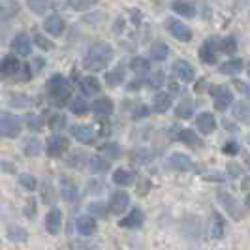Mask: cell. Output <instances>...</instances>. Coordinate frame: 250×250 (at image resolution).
Listing matches in <instances>:
<instances>
[{
    "label": "cell",
    "instance_id": "6da1fadb",
    "mask_svg": "<svg viewBox=\"0 0 250 250\" xmlns=\"http://www.w3.org/2000/svg\"><path fill=\"white\" fill-rule=\"evenodd\" d=\"M113 47L105 42H98L94 43L90 49L87 51L85 55V61H83V66L88 72H104L107 68V64L113 61Z\"/></svg>",
    "mask_w": 250,
    "mask_h": 250
},
{
    "label": "cell",
    "instance_id": "7a4b0ae2",
    "mask_svg": "<svg viewBox=\"0 0 250 250\" xmlns=\"http://www.w3.org/2000/svg\"><path fill=\"white\" fill-rule=\"evenodd\" d=\"M47 92H49V98L53 100V104L57 107H64L68 100H70V87H68V81L64 79L61 74L53 75L49 81H47Z\"/></svg>",
    "mask_w": 250,
    "mask_h": 250
},
{
    "label": "cell",
    "instance_id": "3957f363",
    "mask_svg": "<svg viewBox=\"0 0 250 250\" xmlns=\"http://www.w3.org/2000/svg\"><path fill=\"white\" fill-rule=\"evenodd\" d=\"M21 134L19 119L8 111H0V136L4 138H17Z\"/></svg>",
    "mask_w": 250,
    "mask_h": 250
},
{
    "label": "cell",
    "instance_id": "277c9868",
    "mask_svg": "<svg viewBox=\"0 0 250 250\" xmlns=\"http://www.w3.org/2000/svg\"><path fill=\"white\" fill-rule=\"evenodd\" d=\"M211 94H213L214 98V107L218 111H226L231 105V102H233L231 90L228 87H224V85H213L211 87Z\"/></svg>",
    "mask_w": 250,
    "mask_h": 250
},
{
    "label": "cell",
    "instance_id": "5b68a950",
    "mask_svg": "<svg viewBox=\"0 0 250 250\" xmlns=\"http://www.w3.org/2000/svg\"><path fill=\"white\" fill-rule=\"evenodd\" d=\"M166 167L175 169V171H190V169H194V162L190 156L183 154V152H171L166 158Z\"/></svg>",
    "mask_w": 250,
    "mask_h": 250
},
{
    "label": "cell",
    "instance_id": "8992f818",
    "mask_svg": "<svg viewBox=\"0 0 250 250\" xmlns=\"http://www.w3.org/2000/svg\"><path fill=\"white\" fill-rule=\"evenodd\" d=\"M70 147V141L64 138V136H53V138L47 139V145H45V150L51 158H61L64 152Z\"/></svg>",
    "mask_w": 250,
    "mask_h": 250
},
{
    "label": "cell",
    "instance_id": "52a82bcc",
    "mask_svg": "<svg viewBox=\"0 0 250 250\" xmlns=\"http://www.w3.org/2000/svg\"><path fill=\"white\" fill-rule=\"evenodd\" d=\"M166 28L171 32V36H175L179 42H190L192 40V30L188 28L185 23L177 21V19H167L166 21Z\"/></svg>",
    "mask_w": 250,
    "mask_h": 250
},
{
    "label": "cell",
    "instance_id": "ba28073f",
    "mask_svg": "<svg viewBox=\"0 0 250 250\" xmlns=\"http://www.w3.org/2000/svg\"><path fill=\"white\" fill-rule=\"evenodd\" d=\"M130 205V196L125 190H117L109 200V211L113 214H123L126 211V207Z\"/></svg>",
    "mask_w": 250,
    "mask_h": 250
},
{
    "label": "cell",
    "instance_id": "9c48e42d",
    "mask_svg": "<svg viewBox=\"0 0 250 250\" xmlns=\"http://www.w3.org/2000/svg\"><path fill=\"white\" fill-rule=\"evenodd\" d=\"M75 228H77V233L79 235H83V237H90V235H94L96 233V229H98V224H96V220H94V216H79L77 220H75Z\"/></svg>",
    "mask_w": 250,
    "mask_h": 250
},
{
    "label": "cell",
    "instance_id": "30bf717a",
    "mask_svg": "<svg viewBox=\"0 0 250 250\" xmlns=\"http://www.w3.org/2000/svg\"><path fill=\"white\" fill-rule=\"evenodd\" d=\"M216 51H218V42L214 38H207L200 47V59L203 62L213 64L216 61Z\"/></svg>",
    "mask_w": 250,
    "mask_h": 250
},
{
    "label": "cell",
    "instance_id": "8fae6325",
    "mask_svg": "<svg viewBox=\"0 0 250 250\" xmlns=\"http://www.w3.org/2000/svg\"><path fill=\"white\" fill-rule=\"evenodd\" d=\"M12 51L19 57H28L30 51H32V42H30V36L26 34H17L12 42Z\"/></svg>",
    "mask_w": 250,
    "mask_h": 250
},
{
    "label": "cell",
    "instance_id": "7c38bea8",
    "mask_svg": "<svg viewBox=\"0 0 250 250\" xmlns=\"http://www.w3.org/2000/svg\"><path fill=\"white\" fill-rule=\"evenodd\" d=\"M218 200H220V203L224 205L226 211L231 214L235 220H241V216H243V211H241V205H239V201L235 200L233 196H229V194H224V192H220V194H218Z\"/></svg>",
    "mask_w": 250,
    "mask_h": 250
},
{
    "label": "cell",
    "instance_id": "4fadbf2b",
    "mask_svg": "<svg viewBox=\"0 0 250 250\" xmlns=\"http://www.w3.org/2000/svg\"><path fill=\"white\" fill-rule=\"evenodd\" d=\"M43 28L45 32L51 34V36H61L66 28V23L61 15H49L45 21H43Z\"/></svg>",
    "mask_w": 250,
    "mask_h": 250
},
{
    "label": "cell",
    "instance_id": "5bb4252c",
    "mask_svg": "<svg viewBox=\"0 0 250 250\" xmlns=\"http://www.w3.org/2000/svg\"><path fill=\"white\" fill-rule=\"evenodd\" d=\"M62 228V213L61 209H51L47 216H45V229L49 231L51 235H57Z\"/></svg>",
    "mask_w": 250,
    "mask_h": 250
},
{
    "label": "cell",
    "instance_id": "9a60e30c",
    "mask_svg": "<svg viewBox=\"0 0 250 250\" xmlns=\"http://www.w3.org/2000/svg\"><path fill=\"white\" fill-rule=\"evenodd\" d=\"M19 68H21V64H19L15 55H8V57H4L0 61V75L2 77H10V75L19 74Z\"/></svg>",
    "mask_w": 250,
    "mask_h": 250
},
{
    "label": "cell",
    "instance_id": "2e32d148",
    "mask_svg": "<svg viewBox=\"0 0 250 250\" xmlns=\"http://www.w3.org/2000/svg\"><path fill=\"white\" fill-rule=\"evenodd\" d=\"M70 134L81 143H92L94 141V130L87 125H74L70 128Z\"/></svg>",
    "mask_w": 250,
    "mask_h": 250
},
{
    "label": "cell",
    "instance_id": "e0dca14e",
    "mask_svg": "<svg viewBox=\"0 0 250 250\" xmlns=\"http://www.w3.org/2000/svg\"><path fill=\"white\" fill-rule=\"evenodd\" d=\"M92 111L96 117H100V119H105V117H109L113 113V102L111 98H107V96H102L98 100H94L92 104Z\"/></svg>",
    "mask_w": 250,
    "mask_h": 250
},
{
    "label": "cell",
    "instance_id": "ac0fdd59",
    "mask_svg": "<svg viewBox=\"0 0 250 250\" xmlns=\"http://www.w3.org/2000/svg\"><path fill=\"white\" fill-rule=\"evenodd\" d=\"M171 10L179 13V15H183V17H188V19L196 17V6L192 2H188V0H173L171 2Z\"/></svg>",
    "mask_w": 250,
    "mask_h": 250
},
{
    "label": "cell",
    "instance_id": "d6986e66",
    "mask_svg": "<svg viewBox=\"0 0 250 250\" xmlns=\"http://www.w3.org/2000/svg\"><path fill=\"white\" fill-rule=\"evenodd\" d=\"M173 72L177 74L179 79H183V81H187V83H190V81L194 79V66L190 62H187V61H177V62L173 64Z\"/></svg>",
    "mask_w": 250,
    "mask_h": 250
},
{
    "label": "cell",
    "instance_id": "ffe728a7",
    "mask_svg": "<svg viewBox=\"0 0 250 250\" xmlns=\"http://www.w3.org/2000/svg\"><path fill=\"white\" fill-rule=\"evenodd\" d=\"M196 125H198V128L201 130V134H213L214 126H216V121H214V117L209 111H203L198 115Z\"/></svg>",
    "mask_w": 250,
    "mask_h": 250
},
{
    "label": "cell",
    "instance_id": "44dd1931",
    "mask_svg": "<svg viewBox=\"0 0 250 250\" xmlns=\"http://www.w3.org/2000/svg\"><path fill=\"white\" fill-rule=\"evenodd\" d=\"M134 181H136V173L130 169H125V167H119L113 173V183L119 187H130V185H134Z\"/></svg>",
    "mask_w": 250,
    "mask_h": 250
},
{
    "label": "cell",
    "instance_id": "7402d4cb",
    "mask_svg": "<svg viewBox=\"0 0 250 250\" xmlns=\"http://www.w3.org/2000/svg\"><path fill=\"white\" fill-rule=\"evenodd\" d=\"M143 220H145L143 211H141V209H132L130 214H128L126 218H123L119 224L123 226V228H141V226H143Z\"/></svg>",
    "mask_w": 250,
    "mask_h": 250
},
{
    "label": "cell",
    "instance_id": "603a6c76",
    "mask_svg": "<svg viewBox=\"0 0 250 250\" xmlns=\"http://www.w3.org/2000/svg\"><path fill=\"white\" fill-rule=\"evenodd\" d=\"M179 138H181L183 143H187L190 149H200V147H203L200 136H198L194 130H190V128H183L181 134H179Z\"/></svg>",
    "mask_w": 250,
    "mask_h": 250
},
{
    "label": "cell",
    "instance_id": "cb8c5ba5",
    "mask_svg": "<svg viewBox=\"0 0 250 250\" xmlns=\"http://www.w3.org/2000/svg\"><path fill=\"white\" fill-rule=\"evenodd\" d=\"M211 237L213 239L224 237V218H222V214L216 213V211L211 214Z\"/></svg>",
    "mask_w": 250,
    "mask_h": 250
},
{
    "label": "cell",
    "instance_id": "d4e9b609",
    "mask_svg": "<svg viewBox=\"0 0 250 250\" xmlns=\"http://www.w3.org/2000/svg\"><path fill=\"white\" fill-rule=\"evenodd\" d=\"M10 105L17 107V109H26V107L32 105V98L25 92H12L10 94Z\"/></svg>",
    "mask_w": 250,
    "mask_h": 250
},
{
    "label": "cell",
    "instance_id": "484cf974",
    "mask_svg": "<svg viewBox=\"0 0 250 250\" xmlns=\"http://www.w3.org/2000/svg\"><path fill=\"white\" fill-rule=\"evenodd\" d=\"M233 117L243 125H250V105L247 102H237L233 105Z\"/></svg>",
    "mask_w": 250,
    "mask_h": 250
},
{
    "label": "cell",
    "instance_id": "4316f807",
    "mask_svg": "<svg viewBox=\"0 0 250 250\" xmlns=\"http://www.w3.org/2000/svg\"><path fill=\"white\" fill-rule=\"evenodd\" d=\"M6 235H8V239L12 243H25L26 239H28V231L23 226H8Z\"/></svg>",
    "mask_w": 250,
    "mask_h": 250
},
{
    "label": "cell",
    "instance_id": "83f0119b",
    "mask_svg": "<svg viewBox=\"0 0 250 250\" xmlns=\"http://www.w3.org/2000/svg\"><path fill=\"white\" fill-rule=\"evenodd\" d=\"M81 90H83V94L92 96V94H96L100 90V81L94 75H87V77L81 79Z\"/></svg>",
    "mask_w": 250,
    "mask_h": 250
},
{
    "label": "cell",
    "instance_id": "f1b7e54d",
    "mask_svg": "<svg viewBox=\"0 0 250 250\" xmlns=\"http://www.w3.org/2000/svg\"><path fill=\"white\" fill-rule=\"evenodd\" d=\"M169 105H171V98H169V94H166V92H158V94L152 98V107H154L156 113H166L169 109Z\"/></svg>",
    "mask_w": 250,
    "mask_h": 250
},
{
    "label": "cell",
    "instance_id": "f546056e",
    "mask_svg": "<svg viewBox=\"0 0 250 250\" xmlns=\"http://www.w3.org/2000/svg\"><path fill=\"white\" fill-rule=\"evenodd\" d=\"M243 61L241 59H231V61H228V62H224L222 66H220V74L224 75H237L243 72Z\"/></svg>",
    "mask_w": 250,
    "mask_h": 250
},
{
    "label": "cell",
    "instance_id": "4dcf8cb0",
    "mask_svg": "<svg viewBox=\"0 0 250 250\" xmlns=\"http://www.w3.org/2000/svg\"><path fill=\"white\" fill-rule=\"evenodd\" d=\"M17 13H19V4L17 2L8 0V2H2L0 4V19L8 21V19H12L13 15H17Z\"/></svg>",
    "mask_w": 250,
    "mask_h": 250
},
{
    "label": "cell",
    "instance_id": "1f68e13d",
    "mask_svg": "<svg viewBox=\"0 0 250 250\" xmlns=\"http://www.w3.org/2000/svg\"><path fill=\"white\" fill-rule=\"evenodd\" d=\"M61 194L66 201H75L77 200V187H75L72 181H66L64 179L61 183Z\"/></svg>",
    "mask_w": 250,
    "mask_h": 250
},
{
    "label": "cell",
    "instance_id": "d6a6232c",
    "mask_svg": "<svg viewBox=\"0 0 250 250\" xmlns=\"http://www.w3.org/2000/svg\"><path fill=\"white\" fill-rule=\"evenodd\" d=\"M167 55H169V49H167V45L164 42H156V43L150 45V57L154 61H166Z\"/></svg>",
    "mask_w": 250,
    "mask_h": 250
},
{
    "label": "cell",
    "instance_id": "836d02e7",
    "mask_svg": "<svg viewBox=\"0 0 250 250\" xmlns=\"http://www.w3.org/2000/svg\"><path fill=\"white\" fill-rule=\"evenodd\" d=\"M175 115L179 119H190V117L194 115V104H192V100L185 98V100L181 102V104L177 105Z\"/></svg>",
    "mask_w": 250,
    "mask_h": 250
},
{
    "label": "cell",
    "instance_id": "e575fe53",
    "mask_svg": "<svg viewBox=\"0 0 250 250\" xmlns=\"http://www.w3.org/2000/svg\"><path fill=\"white\" fill-rule=\"evenodd\" d=\"M87 164L90 167V171H94V173H102V171L109 169V162L105 158H100V156H90Z\"/></svg>",
    "mask_w": 250,
    "mask_h": 250
},
{
    "label": "cell",
    "instance_id": "d590c367",
    "mask_svg": "<svg viewBox=\"0 0 250 250\" xmlns=\"http://www.w3.org/2000/svg\"><path fill=\"white\" fill-rule=\"evenodd\" d=\"M130 70H132V72H136V74H139V75L147 74V72L150 70L149 61H147V59H143V57H134V59H132V62H130Z\"/></svg>",
    "mask_w": 250,
    "mask_h": 250
},
{
    "label": "cell",
    "instance_id": "8d00e7d4",
    "mask_svg": "<svg viewBox=\"0 0 250 250\" xmlns=\"http://www.w3.org/2000/svg\"><path fill=\"white\" fill-rule=\"evenodd\" d=\"M100 0H68V8L74 10V12H85L88 8H92L94 4H98Z\"/></svg>",
    "mask_w": 250,
    "mask_h": 250
},
{
    "label": "cell",
    "instance_id": "74e56055",
    "mask_svg": "<svg viewBox=\"0 0 250 250\" xmlns=\"http://www.w3.org/2000/svg\"><path fill=\"white\" fill-rule=\"evenodd\" d=\"M218 49L226 53V55H233L235 51H237V40L233 36H228L224 40H220L218 42Z\"/></svg>",
    "mask_w": 250,
    "mask_h": 250
},
{
    "label": "cell",
    "instance_id": "f35d334b",
    "mask_svg": "<svg viewBox=\"0 0 250 250\" xmlns=\"http://www.w3.org/2000/svg\"><path fill=\"white\" fill-rule=\"evenodd\" d=\"M123 79H125V72H123V68H115L111 72H107L105 74V81H107V85L109 87H117V85H121L123 83Z\"/></svg>",
    "mask_w": 250,
    "mask_h": 250
},
{
    "label": "cell",
    "instance_id": "ab89813d",
    "mask_svg": "<svg viewBox=\"0 0 250 250\" xmlns=\"http://www.w3.org/2000/svg\"><path fill=\"white\" fill-rule=\"evenodd\" d=\"M30 12L36 13V15H43V13L49 10V0H26Z\"/></svg>",
    "mask_w": 250,
    "mask_h": 250
},
{
    "label": "cell",
    "instance_id": "60d3db41",
    "mask_svg": "<svg viewBox=\"0 0 250 250\" xmlns=\"http://www.w3.org/2000/svg\"><path fill=\"white\" fill-rule=\"evenodd\" d=\"M42 152V141L36 138L32 139H26L25 143V154L26 156H38Z\"/></svg>",
    "mask_w": 250,
    "mask_h": 250
},
{
    "label": "cell",
    "instance_id": "b9f144b4",
    "mask_svg": "<svg viewBox=\"0 0 250 250\" xmlns=\"http://www.w3.org/2000/svg\"><path fill=\"white\" fill-rule=\"evenodd\" d=\"M70 111L74 113V115H85V113L88 111L87 100H83V98H74V100L70 102Z\"/></svg>",
    "mask_w": 250,
    "mask_h": 250
},
{
    "label": "cell",
    "instance_id": "7bdbcfd3",
    "mask_svg": "<svg viewBox=\"0 0 250 250\" xmlns=\"http://www.w3.org/2000/svg\"><path fill=\"white\" fill-rule=\"evenodd\" d=\"M130 158H132V162L136 164H147L150 158V152L147 149H136L130 152Z\"/></svg>",
    "mask_w": 250,
    "mask_h": 250
},
{
    "label": "cell",
    "instance_id": "ee69618b",
    "mask_svg": "<svg viewBox=\"0 0 250 250\" xmlns=\"http://www.w3.org/2000/svg\"><path fill=\"white\" fill-rule=\"evenodd\" d=\"M64 126H66V115H62V113H53L49 119L51 130H62Z\"/></svg>",
    "mask_w": 250,
    "mask_h": 250
},
{
    "label": "cell",
    "instance_id": "f6af8a7d",
    "mask_svg": "<svg viewBox=\"0 0 250 250\" xmlns=\"http://www.w3.org/2000/svg\"><path fill=\"white\" fill-rule=\"evenodd\" d=\"M19 183H21V187H25L26 190H36L38 187V181H36V177L34 175H28V173H21L19 175Z\"/></svg>",
    "mask_w": 250,
    "mask_h": 250
},
{
    "label": "cell",
    "instance_id": "bcb514c9",
    "mask_svg": "<svg viewBox=\"0 0 250 250\" xmlns=\"http://www.w3.org/2000/svg\"><path fill=\"white\" fill-rule=\"evenodd\" d=\"M102 152H104L105 156H109V158H117V156L121 154V149H119L117 143H105V145L102 147Z\"/></svg>",
    "mask_w": 250,
    "mask_h": 250
},
{
    "label": "cell",
    "instance_id": "7dc6e473",
    "mask_svg": "<svg viewBox=\"0 0 250 250\" xmlns=\"http://www.w3.org/2000/svg\"><path fill=\"white\" fill-rule=\"evenodd\" d=\"M34 43H36L40 49H45V51L53 49V42L47 40L45 36H42V34H34Z\"/></svg>",
    "mask_w": 250,
    "mask_h": 250
},
{
    "label": "cell",
    "instance_id": "c3c4849f",
    "mask_svg": "<svg viewBox=\"0 0 250 250\" xmlns=\"http://www.w3.org/2000/svg\"><path fill=\"white\" fill-rule=\"evenodd\" d=\"M88 213H90V216H105V205L104 203H90Z\"/></svg>",
    "mask_w": 250,
    "mask_h": 250
},
{
    "label": "cell",
    "instance_id": "681fc988",
    "mask_svg": "<svg viewBox=\"0 0 250 250\" xmlns=\"http://www.w3.org/2000/svg\"><path fill=\"white\" fill-rule=\"evenodd\" d=\"M147 85H149L150 88H158L164 85V74L162 72H158V74H154L152 77H150L149 81H147Z\"/></svg>",
    "mask_w": 250,
    "mask_h": 250
},
{
    "label": "cell",
    "instance_id": "f907efd6",
    "mask_svg": "<svg viewBox=\"0 0 250 250\" xmlns=\"http://www.w3.org/2000/svg\"><path fill=\"white\" fill-rule=\"evenodd\" d=\"M226 152V154H229V156H233V154H237L239 152V145L237 141H228L224 145V149H222Z\"/></svg>",
    "mask_w": 250,
    "mask_h": 250
},
{
    "label": "cell",
    "instance_id": "816d5d0a",
    "mask_svg": "<svg viewBox=\"0 0 250 250\" xmlns=\"http://www.w3.org/2000/svg\"><path fill=\"white\" fill-rule=\"evenodd\" d=\"M145 117H149V107L147 105H139L138 109L134 111V119L139 121V119H145Z\"/></svg>",
    "mask_w": 250,
    "mask_h": 250
},
{
    "label": "cell",
    "instance_id": "f5cc1de1",
    "mask_svg": "<svg viewBox=\"0 0 250 250\" xmlns=\"http://www.w3.org/2000/svg\"><path fill=\"white\" fill-rule=\"evenodd\" d=\"M26 123L30 126V130H40V126H42V123H40V119H38L36 115H28Z\"/></svg>",
    "mask_w": 250,
    "mask_h": 250
},
{
    "label": "cell",
    "instance_id": "db71d44e",
    "mask_svg": "<svg viewBox=\"0 0 250 250\" xmlns=\"http://www.w3.org/2000/svg\"><path fill=\"white\" fill-rule=\"evenodd\" d=\"M25 214H26V216H34V214H36V201H34V200H30L28 203H26Z\"/></svg>",
    "mask_w": 250,
    "mask_h": 250
},
{
    "label": "cell",
    "instance_id": "11a10c76",
    "mask_svg": "<svg viewBox=\"0 0 250 250\" xmlns=\"http://www.w3.org/2000/svg\"><path fill=\"white\" fill-rule=\"evenodd\" d=\"M233 85H235V87H237V90H241L243 94H250V88L247 87L243 81H233Z\"/></svg>",
    "mask_w": 250,
    "mask_h": 250
},
{
    "label": "cell",
    "instance_id": "9f6ffc18",
    "mask_svg": "<svg viewBox=\"0 0 250 250\" xmlns=\"http://www.w3.org/2000/svg\"><path fill=\"white\" fill-rule=\"evenodd\" d=\"M228 171H229V173L233 171V173H235V175H233V177H237L239 173H241V169H239V167H237V166H235V164H229V166H228Z\"/></svg>",
    "mask_w": 250,
    "mask_h": 250
},
{
    "label": "cell",
    "instance_id": "6f0895ef",
    "mask_svg": "<svg viewBox=\"0 0 250 250\" xmlns=\"http://www.w3.org/2000/svg\"><path fill=\"white\" fill-rule=\"evenodd\" d=\"M141 85H143V81H132V83L128 85V88H130V90H138Z\"/></svg>",
    "mask_w": 250,
    "mask_h": 250
},
{
    "label": "cell",
    "instance_id": "680465c9",
    "mask_svg": "<svg viewBox=\"0 0 250 250\" xmlns=\"http://www.w3.org/2000/svg\"><path fill=\"white\" fill-rule=\"evenodd\" d=\"M203 85H205V81H203V79L198 81V85H196V92H201V90H203Z\"/></svg>",
    "mask_w": 250,
    "mask_h": 250
},
{
    "label": "cell",
    "instance_id": "91938a15",
    "mask_svg": "<svg viewBox=\"0 0 250 250\" xmlns=\"http://www.w3.org/2000/svg\"><path fill=\"white\" fill-rule=\"evenodd\" d=\"M81 250H98V249H94V247H83Z\"/></svg>",
    "mask_w": 250,
    "mask_h": 250
},
{
    "label": "cell",
    "instance_id": "94428289",
    "mask_svg": "<svg viewBox=\"0 0 250 250\" xmlns=\"http://www.w3.org/2000/svg\"><path fill=\"white\" fill-rule=\"evenodd\" d=\"M247 167H249V169H250V154H249V156H247Z\"/></svg>",
    "mask_w": 250,
    "mask_h": 250
},
{
    "label": "cell",
    "instance_id": "6125c7cd",
    "mask_svg": "<svg viewBox=\"0 0 250 250\" xmlns=\"http://www.w3.org/2000/svg\"><path fill=\"white\" fill-rule=\"evenodd\" d=\"M247 72H249V75H250V62L247 64Z\"/></svg>",
    "mask_w": 250,
    "mask_h": 250
}]
</instances>
